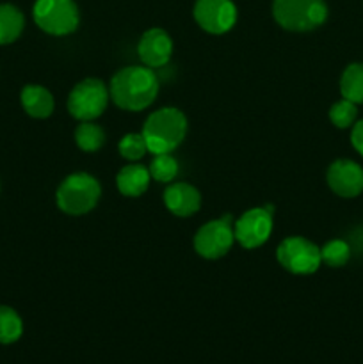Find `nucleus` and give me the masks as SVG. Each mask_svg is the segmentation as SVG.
<instances>
[{"label":"nucleus","instance_id":"obj_1","mask_svg":"<svg viewBox=\"0 0 363 364\" xmlns=\"http://www.w3.org/2000/svg\"><path fill=\"white\" fill-rule=\"evenodd\" d=\"M109 92L120 109L139 112L155 102L159 80L148 66H127L114 75Z\"/></svg>","mask_w":363,"mask_h":364},{"label":"nucleus","instance_id":"obj_2","mask_svg":"<svg viewBox=\"0 0 363 364\" xmlns=\"http://www.w3.org/2000/svg\"><path fill=\"white\" fill-rule=\"evenodd\" d=\"M142 137L148 144V151L160 155L171 153L182 144L187 134V117L174 107L155 110L149 114L142 127Z\"/></svg>","mask_w":363,"mask_h":364},{"label":"nucleus","instance_id":"obj_3","mask_svg":"<svg viewBox=\"0 0 363 364\" xmlns=\"http://www.w3.org/2000/svg\"><path fill=\"white\" fill-rule=\"evenodd\" d=\"M102 187L98 180L88 173H73L64 178L57 188V206L68 215H84L100 201Z\"/></svg>","mask_w":363,"mask_h":364},{"label":"nucleus","instance_id":"obj_4","mask_svg":"<svg viewBox=\"0 0 363 364\" xmlns=\"http://www.w3.org/2000/svg\"><path fill=\"white\" fill-rule=\"evenodd\" d=\"M273 14L278 25L292 32H308L327 18L324 0H274Z\"/></svg>","mask_w":363,"mask_h":364},{"label":"nucleus","instance_id":"obj_5","mask_svg":"<svg viewBox=\"0 0 363 364\" xmlns=\"http://www.w3.org/2000/svg\"><path fill=\"white\" fill-rule=\"evenodd\" d=\"M32 14L36 25L52 36L71 34L80 21L78 7L73 0H36Z\"/></svg>","mask_w":363,"mask_h":364},{"label":"nucleus","instance_id":"obj_6","mask_svg":"<svg viewBox=\"0 0 363 364\" xmlns=\"http://www.w3.org/2000/svg\"><path fill=\"white\" fill-rule=\"evenodd\" d=\"M110 92L100 78H85L71 89L68 96V110L78 121H93L103 114Z\"/></svg>","mask_w":363,"mask_h":364},{"label":"nucleus","instance_id":"obj_7","mask_svg":"<svg viewBox=\"0 0 363 364\" xmlns=\"http://www.w3.org/2000/svg\"><path fill=\"white\" fill-rule=\"evenodd\" d=\"M276 258L285 270L298 276H308L319 270L322 258L320 249L302 237H288L280 244Z\"/></svg>","mask_w":363,"mask_h":364},{"label":"nucleus","instance_id":"obj_8","mask_svg":"<svg viewBox=\"0 0 363 364\" xmlns=\"http://www.w3.org/2000/svg\"><path fill=\"white\" fill-rule=\"evenodd\" d=\"M235 240L231 215H224L217 220L203 224L194 235V249L201 258L217 259L223 258L231 249Z\"/></svg>","mask_w":363,"mask_h":364},{"label":"nucleus","instance_id":"obj_9","mask_svg":"<svg viewBox=\"0 0 363 364\" xmlns=\"http://www.w3.org/2000/svg\"><path fill=\"white\" fill-rule=\"evenodd\" d=\"M235 240L244 249H256L273 233V206L251 208L233 224Z\"/></svg>","mask_w":363,"mask_h":364},{"label":"nucleus","instance_id":"obj_10","mask_svg":"<svg viewBox=\"0 0 363 364\" xmlns=\"http://www.w3.org/2000/svg\"><path fill=\"white\" fill-rule=\"evenodd\" d=\"M194 20L210 34H224L237 21V7L231 0H198Z\"/></svg>","mask_w":363,"mask_h":364},{"label":"nucleus","instance_id":"obj_11","mask_svg":"<svg viewBox=\"0 0 363 364\" xmlns=\"http://www.w3.org/2000/svg\"><path fill=\"white\" fill-rule=\"evenodd\" d=\"M327 185L340 198H356L363 192V169L352 160H337L327 169Z\"/></svg>","mask_w":363,"mask_h":364},{"label":"nucleus","instance_id":"obj_12","mask_svg":"<svg viewBox=\"0 0 363 364\" xmlns=\"http://www.w3.org/2000/svg\"><path fill=\"white\" fill-rule=\"evenodd\" d=\"M137 52L144 66L162 68L169 63L173 53V41L162 28H149L141 36Z\"/></svg>","mask_w":363,"mask_h":364},{"label":"nucleus","instance_id":"obj_13","mask_svg":"<svg viewBox=\"0 0 363 364\" xmlns=\"http://www.w3.org/2000/svg\"><path fill=\"white\" fill-rule=\"evenodd\" d=\"M164 205L178 217H191L201 206V194L196 187L185 181L169 183L164 191Z\"/></svg>","mask_w":363,"mask_h":364},{"label":"nucleus","instance_id":"obj_14","mask_svg":"<svg viewBox=\"0 0 363 364\" xmlns=\"http://www.w3.org/2000/svg\"><path fill=\"white\" fill-rule=\"evenodd\" d=\"M149 180H152L149 169H146L141 164H130L117 173L116 185L117 191L127 198H139L146 192Z\"/></svg>","mask_w":363,"mask_h":364},{"label":"nucleus","instance_id":"obj_15","mask_svg":"<svg viewBox=\"0 0 363 364\" xmlns=\"http://www.w3.org/2000/svg\"><path fill=\"white\" fill-rule=\"evenodd\" d=\"M21 105L28 116L45 119L53 112V96L41 85H25L21 89Z\"/></svg>","mask_w":363,"mask_h":364},{"label":"nucleus","instance_id":"obj_16","mask_svg":"<svg viewBox=\"0 0 363 364\" xmlns=\"http://www.w3.org/2000/svg\"><path fill=\"white\" fill-rule=\"evenodd\" d=\"M25 27V18L18 7L0 4V45H9L20 38Z\"/></svg>","mask_w":363,"mask_h":364},{"label":"nucleus","instance_id":"obj_17","mask_svg":"<svg viewBox=\"0 0 363 364\" xmlns=\"http://www.w3.org/2000/svg\"><path fill=\"white\" fill-rule=\"evenodd\" d=\"M340 92L352 103H363V64H349L340 78Z\"/></svg>","mask_w":363,"mask_h":364},{"label":"nucleus","instance_id":"obj_18","mask_svg":"<svg viewBox=\"0 0 363 364\" xmlns=\"http://www.w3.org/2000/svg\"><path fill=\"white\" fill-rule=\"evenodd\" d=\"M75 142L85 153L98 151L105 144V132L93 121H80L75 130Z\"/></svg>","mask_w":363,"mask_h":364},{"label":"nucleus","instance_id":"obj_19","mask_svg":"<svg viewBox=\"0 0 363 364\" xmlns=\"http://www.w3.org/2000/svg\"><path fill=\"white\" fill-rule=\"evenodd\" d=\"M23 333V322L13 308L0 306V343L11 345L18 341Z\"/></svg>","mask_w":363,"mask_h":364},{"label":"nucleus","instance_id":"obj_20","mask_svg":"<svg viewBox=\"0 0 363 364\" xmlns=\"http://www.w3.org/2000/svg\"><path fill=\"white\" fill-rule=\"evenodd\" d=\"M149 174L159 183H171L178 174V162L169 153H160L153 156L149 164Z\"/></svg>","mask_w":363,"mask_h":364},{"label":"nucleus","instance_id":"obj_21","mask_svg":"<svg viewBox=\"0 0 363 364\" xmlns=\"http://www.w3.org/2000/svg\"><path fill=\"white\" fill-rule=\"evenodd\" d=\"M320 258H322V262L327 267L338 269V267H344L349 262V258H351V247L344 240H331L320 249Z\"/></svg>","mask_w":363,"mask_h":364},{"label":"nucleus","instance_id":"obj_22","mask_svg":"<svg viewBox=\"0 0 363 364\" xmlns=\"http://www.w3.org/2000/svg\"><path fill=\"white\" fill-rule=\"evenodd\" d=\"M117 149H120V155L123 159L135 162V160H141L146 155L148 144H146L142 134H127L117 144Z\"/></svg>","mask_w":363,"mask_h":364},{"label":"nucleus","instance_id":"obj_23","mask_svg":"<svg viewBox=\"0 0 363 364\" xmlns=\"http://www.w3.org/2000/svg\"><path fill=\"white\" fill-rule=\"evenodd\" d=\"M356 117H358V109L356 103L349 102V100H340L335 103L330 109V119L337 128H349L354 124Z\"/></svg>","mask_w":363,"mask_h":364},{"label":"nucleus","instance_id":"obj_24","mask_svg":"<svg viewBox=\"0 0 363 364\" xmlns=\"http://www.w3.org/2000/svg\"><path fill=\"white\" fill-rule=\"evenodd\" d=\"M351 142L352 146H354L356 151L363 156V119L358 121V123H354V127H352Z\"/></svg>","mask_w":363,"mask_h":364}]
</instances>
